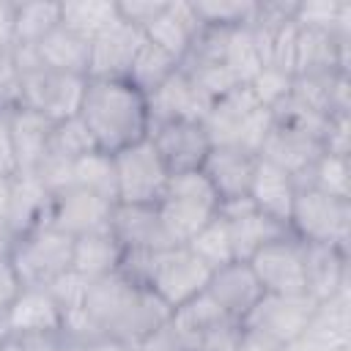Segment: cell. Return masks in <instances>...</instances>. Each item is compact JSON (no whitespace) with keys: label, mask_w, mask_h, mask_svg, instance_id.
<instances>
[{"label":"cell","mask_w":351,"mask_h":351,"mask_svg":"<svg viewBox=\"0 0 351 351\" xmlns=\"http://www.w3.org/2000/svg\"><path fill=\"white\" fill-rule=\"evenodd\" d=\"M0 176H5V178L16 176V154H14L8 112H0Z\"/></svg>","instance_id":"42"},{"label":"cell","mask_w":351,"mask_h":351,"mask_svg":"<svg viewBox=\"0 0 351 351\" xmlns=\"http://www.w3.org/2000/svg\"><path fill=\"white\" fill-rule=\"evenodd\" d=\"M121 244L115 241V236L107 230H96V233H85L74 239V252H71V271H77L85 280H101L112 271H118L121 266Z\"/></svg>","instance_id":"25"},{"label":"cell","mask_w":351,"mask_h":351,"mask_svg":"<svg viewBox=\"0 0 351 351\" xmlns=\"http://www.w3.org/2000/svg\"><path fill=\"white\" fill-rule=\"evenodd\" d=\"M71 178H74V186H82L110 203L118 200L115 195V167H112V154H104V151H93L82 159H77L71 165Z\"/></svg>","instance_id":"32"},{"label":"cell","mask_w":351,"mask_h":351,"mask_svg":"<svg viewBox=\"0 0 351 351\" xmlns=\"http://www.w3.org/2000/svg\"><path fill=\"white\" fill-rule=\"evenodd\" d=\"M203 27H244L252 22L258 3H239V0H219V3H192Z\"/></svg>","instance_id":"36"},{"label":"cell","mask_w":351,"mask_h":351,"mask_svg":"<svg viewBox=\"0 0 351 351\" xmlns=\"http://www.w3.org/2000/svg\"><path fill=\"white\" fill-rule=\"evenodd\" d=\"M189 252H195L211 271L214 269H219V266H225V263H230V261H236V255H233V241H230V230H228V225H225V219L217 214L208 225H203L186 244H184Z\"/></svg>","instance_id":"33"},{"label":"cell","mask_w":351,"mask_h":351,"mask_svg":"<svg viewBox=\"0 0 351 351\" xmlns=\"http://www.w3.org/2000/svg\"><path fill=\"white\" fill-rule=\"evenodd\" d=\"M176 69H178V60L170 58L167 52H162L156 44H151V41L145 38V41L140 44V49H137L132 66H129L126 80L148 96V93H151L154 88H159Z\"/></svg>","instance_id":"31"},{"label":"cell","mask_w":351,"mask_h":351,"mask_svg":"<svg viewBox=\"0 0 351 351\" xmlns=\"http://www.w3.org/2000/svg\"><path fill=\"white\" fill-rule=\"evenodd\" d=\"M346 288H348L346 250L326 247V244H304V291H307V296L321 304Z\"/></svg>","instance_id":"23"},{"label":"cell","mask_w":351,"mask_h":351,"mask_svg":"<svg viewBox=\"0 0 351 351\" xmlns=\"http://www.w3.org/2000/svg\"><path fill=\"white\" fill-rule=\"evenodd\" d=\"M52 195L36 176H14L11 186V211H8V236L16 239L30 228L47 222Z\"/></svg>","instance_id":"27"},{"label":"cell","mask_w":351,"mask_h":351,"mask_svg":"<svg viewBox=\"0 0 351 351\" xmlns=\"http://www.w3.org/2000/svg\"><path fill=\"white\" fill-rule=\"evenodd\" d=\"M348 156H335V154H321L315 165L310 167L307 178L299 186H313L318 192H326L332 197L348 200Z\"/></svg>","instance_id":"35"},{"label":"cell","mask_w":351,"mask_h":351,"mask_svg":"<svg viewBox=\"0 0 351 351\" xmlns=\"http://www.w3.org/2000/svg\"><path fill=\"white\" fill-rule=\"evenodd\" d=\"M88 288H90V280H85V277H80L77 271H63L60 277H55L49 285H47V291L52 293V299L58 302V307H60V313L63 315H69V313H74V310H82L85 307V296H88Z\"/></svg>","instance_id":"37"},{"label":"cell","mask_w":351,"mask_h":351,"mask_svg":"<svg viewBox=\"0 0 351 351\" xmlns=\"http://www.w3.org/2000/svg\"><path fill=\"white\" fill-rule=\"evenodd\" d=\"M165 8V3H143V0H126V3H118V14H121V19H126V22H132V25H137L140 30L159 14Z\"/></svg>","instance_id":"41"},{"label":"cell","mask_w":351,"mask_h":351,"mask_svg":"<svg viewBox=\"0 0 351 351\" xmlns=\"http://www.w3.org/2000/svg\"><path fill=\"white\" fill-rule=\"evenodd\" d=\"M63 343L60 335H16L5 332L0 337V351H55Z\"/></svg>","instance_id":"40"},{"label":"cell","mask_w":351,"mask_h":351,"mask_svg":"<svg viewBox=\"0 0 351 351\" xmlns=\"http://www.w3.org/2000/svg\"><path fill=\"white\" fill-rule=\"evenodd\" d=\"M80 118L104 154H115L148 137V99L129 80H88Z\"/></svg>","instance_id":"2"},{"label":"cell","mask_w":351,"mask_h":351,"mask_svg":"<svg viewBox=\"0 0 351 351\" xmlns=\"http://www.w3.org/2000/svg\"><path fill=\"white\" fill-rule=\"evenodd\" d=\"M112 206L115 203H110V200L82 189V186H69V189L52 195L47 222L77 239V236H85V233L107 230Z\"/></svg>","instance_id":"14"},{"label":"cell","mask_w":351,"mask_h":351,"mask_svg":"<svg viewBox=\"0 0 351 351\" xmlns=\"http://www.w3.org/2000/svg\"><path fill=\"white\" fill-rule=\"evenodd\" d=\"M351 228V206L348 200L332 197L313 186H296V197L288 217V230L304 244H326V247H348Z\"/></svg>","instance_id":"6"},{"label":"cell","mask_w":351,"mask_h":351,"mask_svg":"<svg viewBox=\"0 0 351 351\" xmlns=\"http://www.w3.org/2000/svg\"><path fill=\"white\" fill-rule=\"evenodd\" d=\"M112 167H115V195H118L115 203L156 206L162 200L170 181V170L148 137L115 151Z\"/></svg>","instance_id":"8"},{"label":"cell","mask_w":351,"mask_h":351,"mask_svg":"<svg viewBox=\"0 0 351 351\" xmlns=\"http://www.w3.org/2000/svg\"><path fill=\"white\" fill-rule=\"evenodd\" d=\"M247 197L255 203L258 211H263L271 219L288 225L291 206H293V197H296V181L288 170H282V167L258 156Z\"/></svg>","instance_id":"24"},{"label":"cell","mask_w":351,"mask_h":351,"mask_svg":"<svg viewBox=\"0 0 351 351\" xmlns=\"http://www.w3.org/2000/svg\"><path fill=\"white\" fill-rule=\"evenodd\" d=\"M222 63L230 69V74L241 82V85H250L255 80V74L263 69L261 63V55H258V47H255V38L250 33V27H225L222 30Z\"/></svg>","instance_id":"29"},{"label":"cell","mask_w":351,"mask_h":351,"mask_svg":"<svg viewBox=\"0 0 351 351\" xmlns=\"http://www.w3.org/2000/svg\"><path fill=\"white\" fill-rule=\"evenodd\" d=\"M206 293L222 307V313L228 318L241 324L252 313V307L263 299L266 291L261 288V282L247 261H230L211 271Z\"/></svg>","instance_id":"17"},{"label":"cell","mask_w":351,"mask_h":351,"mask_svg":"<svg viewBox=\"0 0 351 351\" xmlns=\"http://www.w3.org/2000/svg\"><path fill=\"white\" fill-rule=\"evenodd\" d=\"M0 321L16 335H60L63 329V313L47 285H22Z\"/></svg>","instance_id":"18"},{"label":"cell","mask_w":351,"mask_h":351,"mask_svg":"<svg viewBox=\"0 0 351 351\" xmlns=\"http://www.w3.org/2000/svg\"><path fill=\"white\" fill-rule=\"evenodd\" d=\"M340 351H351V346H348V348H340Z\"/></svg>","instance_id":"48"},{"label":"cell","mask_w":351,"mask_h":351,"mask_svg":"<svg viewBox=\"0 0 351 351\" xmlns=\"http://www.w3.org/2000/svg\"><path fill=\"white\" fill-rule=\"evenodd\" d=\"M22 77V107L41 112L52 123L80 115V104L85 96L88 77L82 74H60L49 69H33Z\"/></svg>","instance_id":"9"},{"label":"cell","mask_w":351,"mask_h":351,"mask_svg":"<svg viewBox=\"0 0 351 351\" xmlns=\"http://www.w3.org/2000/svg\"><path fill=\"white\" fill-rule=\"evenodd\" d=\"M60 25V3H14V44L36 47Z\"/></svg>","instance_id":"30"},{"label":"cell","mask_w":351,"mask_h":351,"mask_svg":"<svg viewBox=\"0 0 351 351\" xmlns=\"http://www.w3.org/2000/svg\"><path fill=\"white\" fill-rule=\"evenodd\" d=\"M145 41L143 30L126 19L112 22L104 33L90 41L88 80H126L129 66Z\"/></svg>","instance_id":"13"},{"label":"cell","mask_w":351,"mask_h":351,"mask_svg":"<svg viewBox=\"0 0 351 351\" xmlns=\"http://www.w3.org/2000/svg\"><path fill=\"white\" fill-rule=\"evenodd\" d=\"M228 230H230V241H233V255L236 261H250L261 247H266L274 239L288 236V225L271 219L269 214L258 211L255 203L244 195V197H233V200H222L219 211H217Z\"/></svg>","instance_id":"11"},{"label":"cell","mask_w":351,"mask_h":351,"mask_svg":"<svg viewBox=\"0 0 351 351\" xmlns=\"http://www.w3.org/2000/svg\"><path fill=\"white\" fill-rule=\"evenodd\" d=\"M255 154L236 148V145H211L208 156L200 165V173L208 178L214 192L222 200L244 197L250 192L252 170H255Z\"/></svg>","instance_id":"20"},{"label":"cell","mask_w":351,"mask_h":351,"mask_svg":"<svg viewBox=\"0 0 351 351\" xmlns=\"http://www.w3.org/2000/svg\"><path fill=\"white\" fill-rule=\"evenodd\" d=\"M110 233L123 252H159L176 247L167 236L156 206H126L115 203L110 214Z\"/></svg>","instance_id":"16"},{"label":"cell","mask_w":351,"mask_h":351,"mask_svg":"<svg viewBox=\"0 0 351 351\" xmlns=\"http://www.w3.org/2000/svg\"><path fill=\"white\" fill-rule=\"evenodd\" d=\"M22 107V77L14 66L11 49L0 52V112H11Z\"/></svg>","instance_id":"39"},{"label":"cell","mask_w":351,"mask_h":351,"mask_svg":"<svg viewBox=\"0 0 351 351\" xmlns=\"http://www.w3.org/2000/svg\"><path fill=\"white\" fill-rule=\"evenodd\" d=\"M148 115H151V126L154 123H165V121H200L206 118V112L211 110V99L181 71V66L159 85L154 88L148 96Z\"/></svg>","instance_id":"15"},{"label":"cell","mask_w":351,"mask_h":351,"mask_svg":"<svg viewBox=\"0 0 351 351\" xmlns=\"http://www.w3.org/2000/svg\"><path fill=\"white\" fill-rule=\"evenodd\" d=\"M14 47V3H0V52Z\"/></svg>","instance_id":"45"},{"label":"cell","mask_w":351,"mask_h":351,"mask_svg":"<svg viewBox=\"0 0 351 351\" xmlns=\"http://www.w3.org/2000/svg\"><path fill=\"white\" fill-rule=\"evenodd\" d=\"M55 351H74V348H71V346H69V343H66V340H63V343H60V346H58V348H55Z\"/></svg>","instance_id":"47"},{"label":"cell","mask_w":351,"mask_h":351,"mask_svg":"<svg viewBox=\"0 0 351 351\" xmlns=\"http://www.w3.org/2000/svg\"><path fill=\"white\" fill-rule=\"evenodd\" d=\"M261 288L266 293H307L304 291V244L296 236H282L261 247L250 261Z\"/></svg>","instance_id":"10"},{"label":"cell","mask_w":351,"mask_h":351,"mask_svg":"<svg viewBox=\"0 0 351 351\" xmlns=\"http://www.w3.org/2000/svg\"><path fill=\"white\" fill-rule=\"evenodd\" d=\"M36 55L49 71L60 74H82L88 77V60H90V41L71 33L69 27L58 25L52 33H47L36 44Z\"/></svg>","instance_id":"26"},{"label":"cell","mask_w":351,"mask_h":351,"mask_svg":"<svg viewBox=\"0 0 351 351\" xmlns=\"http://www.w3.org/2000/svg\"><path fill=\"white\" fill-rule=\"evenodd\" d=\"M159 219L173 244H186L219 211V195L200 170L173 173L162 200L156 203Z\"/></svg>","instance_id":"4"},{"label":"cell","mask_w":351,"mask_h":351,"mask_svg":"<svg viewBox=\"0 0 351 351\" xmlns=\"http://www.w3.org/2000/svg\"><path fill=\"white\" fill-rule=\"evenodd\" d=\"M324 154V145L318 137L307 134V132H299V129H291V126H282V123H271L258 156L288 170L296 181V186L307 178L310 167L315 165V159Z\"/></svg>","instance_id":"19"},{"label":"cell","mask_w":351,"mask_h":351,"mask_svg":"<svg viewBox=\"0 0 351 351\" xmlns=\"http://www.w3.org/2000/svg\"><path fill=\"white\" fill-rule=\"evenodd\" d=\"M19 288L22 285H19V280H16L8 258H0V318H3L5 307L14 302V296L19 293Z\"/></svg>","instance_id":"44"},{"label":"cell","mask_w":351,"mask_h":351,"mask_svg":"<svg viewBox=\"0 0 351 351\" xmlns=\"http://www.w3.org/2000/svg\"><path fill=\"white\" fill-rule=\"evenodd\" d=\"M118 3L110 0H71L60 3V25L71 33L82 36L85 41H93L99 33H104L112 22H118Z\"/></svg>","instance_id":"28"},{"label":"cell","mask_w":351,"mask_h":351,"mask_svg":"<svg viewBox=\"0 0 351 351\" xmlns=\"http://www.w3.org/2000/svg\"><path fill=\"white\" fill-rule=\"evenodd\" d=\"M271 123H274L271 110L255 99L250 85H236L233 90L219 96L203 118V129L211 145H236L255 156Z\"/></svg>","instance_id":"3"},{"label":"cell","mask_w":351,"mask_h":351,"mask_svg":"<svg viewBox=\"0 0 351 351\" xmlns=\"http://www.w3.org/2000/svg\"><path fill=\"white\" fill-rule=\"evenodd\" d=\"M129 351H181V348H178V343H176V337H173V332H170V326L165 324L162 329L151 332L148 337L132 343Z\"/></svg>","instance_id":"43"},{"label":"cell","mask_w":351,"mask_h":351,"mask_svg":"<svg viewBox=\"0 0 351 351\" xmlns=\"http://www.w3.org/2000/svg\"><path fill=\"white\" fill-rule=\"evenodd\" d=\"M11 186L14 178L0 176V230L8 233V211H11Z\"/></svg>","instance_id":"46"},{"label":"cell","mask_w":351,"mask_h":351,"mask_svg":"<svg viewBox=\"0 0 351 351\" xmlns=\"http://www.w3.org/2000/svg\"><path fill=\"white\" fill-rule=\"evenodd\" d=\"M71 252L74 236L41 222L11 241L8 263L19 285H49L55 277L71 269Z\"/></svg>","instance_id":"5"},{"label":"cell","mask_w":351,"mask_h":351,"mask_svg":"<svg viewBox=\"0 0 351 351\" xmlns=\"http://www.w3.org/2000/svg\"><path fill=\"white\" fill-rule=\"evenodd\" d=\"M315 307L318 302L310 299L307 293H293V296L263 293V299L241 321V329L247 337L266 346L269 351H280L296 337H302Z\"/></svg>","instance_id":"7"},{"label":"cell","mask_w":351,"mask_h":351,"mask_svg":"<svg viewBox=\"0 0 351 351\" xmlns=\"http://www.w3.org/2000/svg\"><path fill=\"white\" fill-rule=\"evenodd\" d=\"M99 151L96 143H93V134L88 132V126L82 123L80 115L74 118H66V121H58L52 123V134H49V156H60V159H69V162H77L88 154Z\"/></svg>","instance_id":"34"},{"label":"cell","mask_w":351,"mask_h":351,"mask_svg":"<svg viewBox=\"0 0 351 351\" xmlns=\"http://www.w3.org/2000/svg\"><path fill=\"white\" fill-rule=\"evenodd\" d=\"M291 88H293V77H288L277 69H269V66H263L255 74V80L250 82V90L255 93V99L269 110H274L282 99H288Z\"/></svg>","instance_id":"38"},{"label":"cell","mask_w":351,"mask_h":351,"mask_svg":"<svg viewBox=\"0 0 351 351\" xmlns=\"http://www.w3.org/2000/svg\"><path fill=\"white\" fill-rule=\"evenodd\" d=\"M148 140L154 143L156 154L173 173L200 170L203 159L211 151V140L200 121H165L154 123L148 132Z\"/></svg>","instance_id":"12"},{"label":"cell","mask_w":351,"mask_h":351,"mask_svg":"<svg viewBox=\"0 0 351 351\" xmlns=\"http://www.w3.org/2000/svg\"><path fill=\"white\" fill-rule=\"evenodd\" d=\"M8 126H11L14 154H16V176H33L38 165L47 159L52 121L36 110L16 107L8 112Z\"/></svg>","instance_id":"22"},{"label":"cell","mask_w":351,"mask_h":351,"mask_svg":"<svg viewBox=\"0 0 351 351\" xmlns=\"http://www.w3.org/2000/svg\"><path fill=\"white\" fill-rule=\"evenodd\" d=\"M200 30L203 25L192 3H165V8L143 27V36L181 63L195 38L200 36Z\"/></svg>","instance_id":"21"},{"label":"cell","mask_w":351,"mask_h":351,"mask_svg":"<svg viewBox=\"0 0 351 351\" xmlns=\"http://www.w3.org/2000/svg\"><path fill=\"white\" fill-rule=\"evenodd\" d=\"M82 310L101 337L123 346L148 337L170 321V307L156 293L118 271L90 282Z\"/></svg>","instance_id":"1"}]
</instances>
